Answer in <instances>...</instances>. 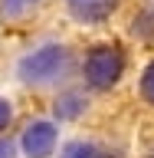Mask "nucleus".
Here are the masks:
<instances>
[{"instance_id":"nucleus-7","label":"nucleus","mask_w":154,"mask_h":158,"mask_svg":"<svg viewBox=\"0 0 154 158\" xmlns=\"http://www.w3.org/2000/svg\"><path fill=\"white\" fill-rule=\"evenodd\" d=\"M131 33L141 40H154V7L148 10V13H141V17L131 23Z\"/></svg>"},{"instance_id":"nucleus-6","label":"nucleus","mask_w":154,"mask_h":158,"mask_svg":"<svg viewBox=\"0 0 154 158\" xmlns=\"http://www.w3.org/2000/svg\"><path fill=\"white\" fill-rule=\"evenodd\" d=\"M62 158H112L105 148L92 145V142H69L62 148Z\"/></svg>"},{"instance_id":"nucleus-11","label":"nucleus","mask_w":154,"mask_h":158,"mask_svg":"<svg viewBox=\"0 0 154 158\" xmlns=\"http://www.w3.org/2000/svg\"><path fill=\"white\" fill-rule=\"evenodd\" d=\"M13 155V145H10V142H0V158H10Z\"/></svg>"},{"instance_id":"nucleus-8","label":"nucleus","mask_w":154,"mask_h":158,"mask_svg":"<svg viewBox=\"0 0 154 158\" xmlns=\"http://www.w3.org/2000/svg\"><path fill=\"white\" fill-rule=\"evenodd\" d=\"M141 92H144V99L154 106V63L144 69V76H141Z\"/></svg>"},{"instance_id":"nucleus-10","label":"nucleus","mask_w":154,"mask_h":158,"mask_svg":"<svg viewBox=\"0 0 154 158\" xmlns=\"http://www.w3.org/2000/svg\"><path fill=\"white\" fill-rule=\"evenodd\" d=\"M23 7H26L23 0H3V10H10V13H20Z\"/></svg>"},{"instance_id":"nucleus-1","label":"nucleus","mask_w":154,"mask_h":158,"mask_svg":"<svg viewBox=\"0 0 154 158\" xmlns=\"http://www.w3.org/2000/svg\"><path fill=\"white\" fill-rule=\"evenodd\" d=\"M69 66H72V59H69V49L59 46V43H46V46L33 49L26 56L20 59V79L26 82V86H53L59 79H66Z\"/></svg>"},{"instance_id":"nucleus-3","label":"nucleus","mask_w":154,"mask_h":158,"mask_svg":"<svg viewBox=\"0 0 154 158\" xmlns=\"http://www.w3.org/2000/svg\"><path fill=\"white\" fill-rule=\"evenodd\" d=\"M23 152L26 158H49L53 148H56V125L53 122H33L23 132Z\"/></svg>"},{"instance_id":"nucleus-2","label":"nucleus","mask_w":154,"mask_h":158,"mask_svg":"<svg viewBox=\"0 0 154 158\" xmlns=\"http://www.w3.org/2000/svg\"><path fill=\"white\" fill-rule=\"evenodd\" d=\"M125 59L115 46H95L85 56V82L92 89H112L121 79Z\"/></svg>"},{"instance_id":"nucleus-5","label":"nucleus","mask_w":154,"mask_h":158,"mask_svg":"<svg viewBox=\"0 0 154 158\" xmlns=\"http://www.w3.org/2000/svg\"><path fill=\"white\" fill-rule=\"evenodd\" d=\"M82 112H85V99L79 92H66V96L56 99V115L59 118H79Z\"/></svg>"},{"instance_id":"nucleus-9","label":"nucleus","mask_w":154,"mask_h":158,"mask_svg":"<svg viewBox=\"0 0 154 158\" xmlns=\"http://www.w3.org/2000/svg\"><path fill=\"white\" fill-rule=\"evenodd\" d=\"M10 118H13V109H10L7 99H0V128H7V125H10Z\"/></svg>"},{"instance_id":"nucleus-4","label":"nucleus","mask_w":154,"mask_h":158,"mask_svg":"<svg viewBox=\"0 0 154 158\" xmlns=\"http://www.w3.org/2000/svg\"><path fill=\"white\" fill-rule=\"evenodd\" d=\"M69 10H72V17L82 20V23H98V20H105L112 10H115L118 0H66Z\"/></svg>"},{"instance_id":"nucleus-12","label":"nucleus","mask_w":154,"mask_h":158,"mask_svg":"<svg viewBox=\"0 0 154 158\" xmlns=\"http://www.w3.org/2000/svg\"><path fill=\"white\" fill-rule=\"evenodd\" d=\"M23 3H33V0H23Z\"/></svg>"}]
</instances>
